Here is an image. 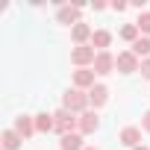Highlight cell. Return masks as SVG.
I'll list each match as a JSON object with an SVG mask.
<instances>
[{
	"instance_id": "7",
	"label": "cell",
	"mask_w": 150,
	"mask_h": 150,
	"mask_svg": "<svg viewBox=\"0 0 150 150\" xmlns=\"http://www.w3.org/2000/svg\"><path fill=\"white\" fill-rule=\"evenodd\" d=\"M97 129H100V118H97V112H94V109L83 112V115H80V129H77V132H80V135H94Z\"/></svg>"
},
{
	"instance_id": "6",
	"label": "cell",
	"mask_w": 150,
	"mask_h": 150,
	"mask_svg": "<svg viewBox=\"0 0 150 150\" xmlns=\"http://www.w3.org/2000/svg\"><path fill=\"white\" fill-rule=\"evenodd\" d=\"M12 129H15L24 141H27V138H33V135L38 132V129H35V115H18V118H15V124H12Z\"/></svg>"
},
{
	"instance_id": "12",
	"label": "cell",
	"mask_w": 150,
	"mask_h": 150,
	"mask_svg": "<svg viewBox=\"0 0 150 150\" xmlns=\"http://www.w3.org/2000/svg\"><path fill=\"white\" fill-rule=\"evenodd\" d=\"M112 71H115V56H112L109 50L97 53V59H94V74H100V77H106V74H112Z\"/></svg>"
},
{
	"instance_id": "16",
	"label": "cell",
	"mask_w": 150,
	"mask_h": 150,
	"mask_svg": "<svg viewBox=\"0 0 150 150\" xmlns=\"http://www.w3.org/2000/svg\"><path fill=\"white\" fill-rule=\"evenodd\" d=\"M0 141H3V150H18L24 138H21V135H18V132H15L12 127H9V129H3V135H0Z\"/></svg>"
},
{
	"instance_id": "14",
	"label": "cell",
	"mask_w": 150,
	"mask_h": 150,
	"mask_svg": "<svg viewBox=\"0 0 150 150\" xmlns=\"http://www.w3.org/2000/svg\"><path fill=\"white\" fill-rule=\"evenodd\" d=\"M109 44H112V33H109V30H94L91 47H94L97 53H103V50H109Z\"/></svg>"
},
{
	"instance_id": "15",
	"label": "cell",
	"mask_w": 150,
	"mask_h": 150,
	"mask_svg": "<svg viewBox=\"0 0 150 150\" xmlns=\"http://www.w3.org/2000/svg\"><path fill=\"white\" fill-rule=\"evenodd\" d=\"M35 129H38V132H56V118H53V112H38V115H35Z\"/></svg>"
},
{
	"instance_id": "24",
	"label": "cell",
	"mask_w": 150,
	"mask_h": 150,
	"mask_svg": "<svg viewBox=\"0 0 150 150\" xmlns=\"http://www.w3.org/2000/svg\"><path fill=\"white\" fill-rule=\"evenodd\" d=\"M135 150H150V147H144V144H141V147H135Z\"/></svg>"
},
{
	"instance_id": "18",
	"label": "cell",
	"mask_w": 150,
	"mask_h": 150,
	"mask_svg": "<svg viewBox=\"0 0 150 150\" xmlns=\"http://www.w3.org/2000/svg\"><path fill=\"white\" fill-rule=\"evenodd\" d=\"M129 50H132L138 59H150V38H147V35H141V38H138Z\"/></svg>"
},
{
	"instance_id": "2",
	"label": "cell",
	"mask_w": 150,
	"mask_h": 150,
	"mask_svg": "<svg viewBox=\"0 0 150 150\" xmlns=\"http://www.w3.org/2000/svg\"><path fill=\"white\" fill-rule=\"evenodd\" d=\"M53 118H56V132H59V138L80 129V115H74V112H68V109H56Z\"/></svg>"
},
{
	"instance_id": "23",
	"label": "cell",
	"mask_w": 150,
	"mask_h": 150,
	"mask_svg": "<svg viewBox=\"0 0 150 150\" xmlns=\"http://www.w3.org/2000/svg\"><path fill=\"white\" fill-rule=\"evenodd\" d=\"M91 9H94V12H103V9H106V3H103V0H94Z\"/></svg>"
},
{
	"instance_id": "21",
	"label": "cell",
	"mask_w": 150,
	"mask_h": 150,
	"mask_svg": "<svg viewBox=\"0 0 150 150\" xmlns=\"http://www.w3.org/2000/svg\"><path fill=\"white\" fill-rule=\"evenodd\" d=\"M127 9H129V3H124V0H115V3H112V12H118V15L127 12Z\"/></svg>"
},
{
	"instance_id": "17",
	"label": "cell",
	"mask_w": 150,
	"mask_h": 150,
	"mask_svg": "<svg viewBox=\"0 0 150 150\" xmlns=\"http://www.w3.org/2000/svg\"><path fill=\"white\" fill-rule=\"evenodd\" d=\"M118 38H124L127 44H135V41L141 38V30H138L135 24H124V27L118 30Z\"/></svg>"
},
{
	"instance_id": "1",
	"label": "cell",
	"mask_w": 150,
	"mask_h": 150,
	"mask_svg": "<svg viewBox=\"0 0 150 150\" xmlns=\"http://www.w3.org/2000/svg\"><path fill=\"white\" fill-rule=\"evenodd\" d=\"M62 109H68V112H74V115H83V112H88V109H91V103H88V91L68 88V91L62 94Z\"/></svg>"
},
{
	"instance_id": "19",
	"label": "cell",
	"mask_w": 150,
	"mask_h": 150,
	"mask_svg": "<svg viewBox=\"0 0 150 150\" xmlns=\"http://www.w3.org/2000/svg\"><path fill=\"white\" fill-rule=\"evenodd\" d=\"M135 27L141 30V35H147V38H150V12H138V18H135Z\"/></svg>"
},
{
	"instance_id": "20",
	"label": "cell",
	"mask_w": 150,
	"mask_h": 150,
	"mask_svg": "<svg viewBox=\"0 0 150 150\" xmlns=\"http://www.w3.org/2000/svg\"><path fill=\"white\" fill-rule=\"evenodd\" d=\"M138 74L144 80H150V59H141V68H138Z\"/></svg>"
},
{
	"instance_id": "3",
	"label": "cell",
	"mask_w": 150,
	"mask_h": 150,
	"mask_svg": "<svg viewBox=\"0 0 150 150\" xmlns=\"http://www.w3.org/2000/svg\"><path fill=\"white\" fill-rule=\"evenodd\" d=\"M94 59H97V50L91 44H80V47H71V62L77 68H94Z\"/></svg>"
},
{
	"instance_id": "13",
	"label": "cell",
	"mask_w": 150,
	"mask_h": 150,
	"mask_svg": "<svg viewBox=\"0 0 150 150\" xmlns=\"http://www.w3.org/2000/svg\"><path fill=\"white\" fill-rule=\"evenodd\" d=\"M83 138H86V135H80V132H71V135H62V138H59V150H86Z\"/></svg>"
},
{
	"instance_id": "22",
	"label": "cell",
	"mask_w": 150,
	"mask_h": 150,
	"mask_svg": "<svg viewBox=\"0 0 150 150\" xmlns=\"http://www.w3.org/2000/svg\"><path fill=\"white\" fill-rule=\"evenodd\" d=\"M141 129H144V132H150V109H147V112H144V118H141Z\"/></svg>"
},
{
	"instance_id": "11",
	"label": "cell",
	"mask_w": 150,
	"mask_h": 150,
	"mask_svg": "<svg viewBox=\"0 0 150 150\" xmlns=\"http://www.w3.org/2000/svg\"><path fill=\"white\" fill-rule=\"evenodd\" d=\"M88 103H91V109H94V112H97L100 106H106V103H109V86L97 83V86L88 91Z\"/></svg>"
},
{
	"instance_id": "10",
	"label": "cell",
	"mask_w": 150,
	"mask_h": 150,
	"mask_svg": "<svg viewBox=\"0 0 150 150\" xmlns=\"http://www.w3.org/2000/svg\"><path fill=\"white\" fill-rule=\"evenodd\" d=\"M91 35H94V30H91L86 21H80L77 27H71V41H74V47H80V44H91Z\"/></svg>"
},
{
	"instance_id": "25",
	"label": "cell",
	"mask_w": 150,
	"mask_h": 150,
	"mask_svg": "<svg viewBox=\"0 0 150 150\" xmlns=\"http://www.w3.org/2000/svg\"><path fill=\"white\" fill-rule=\"evenodd\" d=\"M86 150H97V147H86Z\"/></svg>"
},
{
	"instance_id": "5",
	"label": "cell",
	"mask_w": 150,
	"mask_h": 150,
	"mask_svg": "<svg viewBox=\"0 0 150 150\" xmlns=\"http://www.w3.org/2000/svg\"><path fill=\"white\" fill-rule=\"evenodd\" d=\"M94 68H77L74 71V88H80V91H91L97 83H94Z\"/></svg>"
},
{
	"instance_id": "9",
	"label": "cell",
	"mask_w": 150,
	"mask_h": 150,
	"mask_svg": "<svg viewBox=\"0 0 150 150\" xmlns=\"http://www.w3.org/2000/svg\"><path fill=\"white\" fill-rule=\"evenodd\" d=\"M80 15H83V6H59L56 21L65 24V27H77L80 24Z\"/></svg>"
},
{
	"instance_id": "4",
	"label": "cell",
	"mask_w": 150,
	"mask_h": 150,
	"mask_svg": "<svg viewBox=\"0 0 150 150\" xmlns=\"http://www.w3.org/2000/svg\"><path fill=\"white\" fill-rule=\"evenodd\" d=\"M141 68V59L132 53V50H121L118 56H115V71H121V74H135Z\"/></svg>"
},
{
	"instance_id": "8",
	"label": "cell",
	"mask_w": 150,
	"mask_h": 150,
	"mask_svg": "<svg viewBox=\"0 0 150 150\" xmlns=\"http://www.w3.org/2000/svg\"><path fill=\"white\" fill-rule=\"evenodd\" d=\"M141 127H124L121 132H118V141L124 144V147H129V150H135V147H141Z\"/></svg>"
}]
</instances>
